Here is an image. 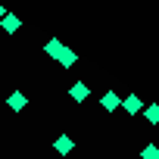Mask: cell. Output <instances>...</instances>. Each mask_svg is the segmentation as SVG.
<instances>
[{"mask_svg":"<svg viewBox=\"0 0 159 159\" xmlns=\"http://www.w3.org/2000/svg\"><path fill=\"white\" fill-rule=\"evenodd\" d=\"M143 106H147V103H143V100H140V97H137V94H128V97H125V100H122V109H125V112H128V116H137V112H140V109H143Z\"/></svg>","mask_w":159,"mask_h":159,"instance_id":"obj_1","label":"cell"},{"mask_svg":"<svg viewBox=\"0 0 159 159\" xmlns=\"http://www.w3.org/2000/svg\"><path fill=\"white\" fill-rule=\"evenodd\" d=\"M7 106H10V109H13V112H22V109H25V106H28V97H25V94H22V91H13V94H10V97H7Z\"/></svg>","mask_w":159,"mask_h":159,"instance_id":"obj_2","label":"cell"},{"mask_svg":"<svg viewBox=\"0 0 159 159\" xmlns=\"http://www.w3.org/2000/svg\"><path fill=\"white\" fill-rule=\"evenodd\" d=\"M66 50H69V47H66V44H59V41H56V38H50V41H47V44H44V53H47V56H53V59H56V62H59V56H62V53H66Z\"/></svg>","mask_w":159,"mask_h":159,"instance_id":"obj_3","label":"cell"},{"mask_svg":"<svg viewBox=\"0 0 159 159\" xmlns=\"http://www.w3.org/2000/svg\"><path fill=\"white\" fill-rule=\"evenodd\" d=\"M100 106H103L106 112H116V109L122 106V97H119L116 91H106V94H103V100H100Z\"/></svg>","mask_w":159,"mask_h":159,"instance_id":"obj_4","label":"cell"},{"mask_svg":"<svg viewBox=\"0 0 159 159\" xmlns=\"http://www.w3.org/2000/svg\"><path fill=\"white\" fill-rule=\"evenodd\" d=\"M88 94H91V91H88V84H84V81H75V84L69 88V97H72L75 103H81V100H88Z\"/></svg>","mask_w":159,"mask_h":159,"instance_id":"obj_5","label":"cell"},{"mask_svg":"<svg viewBox=\"0 0 159 159\" xmlns=\"http://www.w3.org/2000/svg\"><path fill=\"white\" fill-rule=\"evenodd\" d=\"M0 25H3V31H7V34H16V31L22 28V19H19V16H10V13H7L3 19H0Z\"/></svg>","mask_w":159,"mask_h":159,"instance_id":"obj_6","label":"cell"},{"mask_svg":"<svg viewBox=\"0 0 159 159\" xmlns=\"http://www.w3.org/2000/svg\"><path fill=\"white\" fill-rule=\"evenodd\" d=\"M53 147H56V153H62V156H66V153H72V150H75V140H72L69 134H62V137H56V140H53Z\"/></svg>","mask_w":159,"mask_h":159,"instance_id":"obj_7","label":"cell"},{"mask_svg":"<svg viewBox=\"0 0 159 159\" xmlns=\"http://www.w3.org/2000/svg\"><path fill=\"white\" fill-rule=\"evenodd\" d=\"M75 62H78V53H75V50H66V53L59 56V66H62V69H69V66H75Z\"/></svg>","mask_w":159,"mask_h":159,"instance_id":"obj_8","label":"cell"},{"mask_svg":"<svg viewBox=\"0 0 159 159\" xmlns=\"http://www.w3.org/2000/svg\"><path fill=\"white\" fill-rule=\"evenodd\" d=\"M143 116H147L150 125H156L159 122V106H143Z\"/></svg>","mask_w":159,"mask_h":159,"instance_id":"obj_9","label":"cell"},{"mask_svg":"<svg viewBox=\"0 0 159 159\" xmlns=\"http://www.w3.org/2000/svg\"><path fill=\"white\" fill-rule=\"evenodd\" d=\"M140 156H143V159H159V147H156V143H147V147L140 150Z\"/></svg>","mask_w":159,"mask_h":159,"instance_id":"obj_10","label":"cell"},{"mask_svg":"<svg viewBox=\"0 0 159 159\" xmlns=\"http://www.w3.org/2000/svg\"><path fill=\"white\" fill-rule=\"evenodd\" d=\"M3 16H7V10H3V7H0V19H3Z\"/></svg>","mask_w":159,"mask_h":159,"instance_id":"obj_11","label":"cell"}]
</instances>
